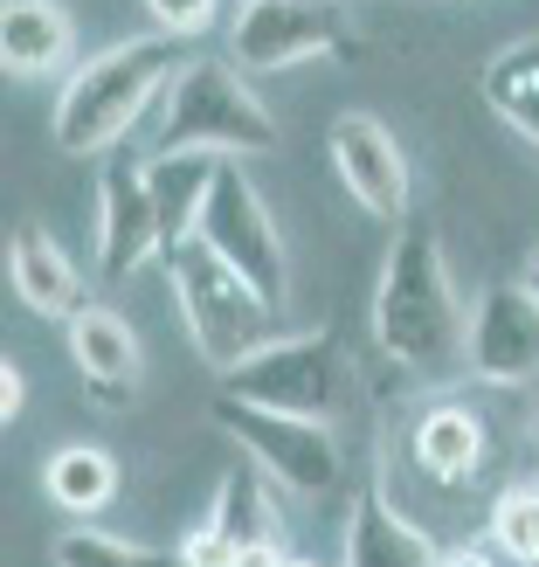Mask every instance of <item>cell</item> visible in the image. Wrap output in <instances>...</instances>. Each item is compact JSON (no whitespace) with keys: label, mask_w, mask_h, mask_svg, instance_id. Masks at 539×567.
Here are the masks:
<instances>
[{"label":"cell","mask_w":539,"mask_h":567,"mask_svg":"<svg viewBox=\"0 0 539 567\" xmlns=\"http://www.w3.org/2000/svg\"><path fill=\"white\" fill-rule=\"evenodd\" d=\"M464 326L470 311H457V284H449V257L443 236L422 215L394 221V243L381 257V284H374V339L394 367L408 374H443L464 353Z\"/></svg>","instance_id":"1"},{"label":"cell","mask_w":539,"mask_h":567,"mask_svg":"<svg viewBox=\"0 0 539 567\" xmlns=\"http://www.w3.org/2000/svg\"><path fill=\"white\" fill-rule=\"evenodd\" d=\"M180 70H187L180 63V35H166V28L97 49L91 63L63 83V97H55V118H49L55 146L70 159H97L111 146H125V132L146 118L153 104H166Z\"/></svg>","instance_id":"2"},{"label":"cell","mask_w":539,"mask_h":567,"mask_svg":"<svg viewBox=\"0 0 539 567\" xmlns=\"http://www.w3.org/2000/svg\"><path fill=\"white\" fill-rule=\"evenodd\" d=\"M283 132L270 104L236 55H201L174 76V91L159 104V153H215V159H257L277 153Z\"/></svg>","instance_id":"3"},{"label":"cell","mask_w":539,"mask_h":567,"mask_svg":"<svg viewBox=\"0 0 539 567\" xmlns=\"http://www.w3.org/2000/svg\"><path fill=\"white\" fill-rule=\"evenodd\" d=\"M346 381H353V353L332 326H311L291 339H263L257 353H242L229 374H221V394L236 402H257L277 415H311L332 422L346 409Z\"/></svg>","instance_id":"4"},{"label":"cell","mask_w":539,"mask_h":567,"mask_svg":"<svg viewBox=\"0 0 539 567\" xmlns=\"http://www.w3.org/2000/svg\"><path fill=\"white\" fill-rule=\"evenodd\" d=\"M166 277H174V305H180V326L194 339L215 374H229L242 353L263 347V319L270 305L249 291V277L236 264H221L201 236H187L180 249H166Z\"/></svg>","instance_id":"5"},{"label":"cell","mask_w":539,"mask_h":567,"mask_svg":"<svg viewBox=\"0 0 539 567\" xmlns=\"http://www.w3.org/2000/svg\"><path fill=\"white\" fill-rule=\"evenodd\" d=\"M360 28L346 14V0H242L229 28V55L249 76L319 63V55H353Z\"/></svg>","instance_id":"6"},{"label":"cell","mask_w":539,"mask_h":567,"mask_svg":"<svg viewBox=\"0 0 539 567\" xmlns=\"http://www.w3.org/2000/svg\"><path fill=\"white\" fill-rule=\"evenodd\" d=\"M215 430H229L249 450V464H257L270 485H283L291 498H325L339 485V436H332V422L277 415V409H257V402L221 394V402H215Z\"/></svg>","instance_id":"7"},{"label":"cell","mask_w":539,"mask_h":567,"mask_svg":"<svg viewBox=\"0 0 539 567\" xmlns=\"http://www.w3.org/2000/svg\"><path fill=\"white\" fill-rule=\"evenodd\" d=\"M201 243L215 249L221 264H236L249 277L270 311L283 305V284H291V257H283V236H277V215L257 194V181L242 174V159H221V174L208 187V208H201Z\"/></svg>","instance_id":"8"},{"label":"cell","mask_w":539,"mask_h":567,"mask_svg":"<svg viewBox=\"0 0 539 567\" xmlns=\"http://www.w3.org/2000/svg\"><path fill=\"white\" fill-rule=\"evenodd\" d=\"M464 374L477 388H526L539 381V291L519 284H491L470 305L464 326Z\"/></svg>","instance_id":"9"},{"label":"cell","mask_w":539,"mask_h":567,"mask_svg":"<svg viewBox=\"0 0 539 567\" xmlns=\"http://www.w3.org/2000/svg\"><path fill=\"white\" fill-rule=\"evenodd\" d=\"M325 153H332V174L353 194L360 215L408 221V159H402V138L374 111H339L325 125Z\"/></svg>","instance_id":"10"},{"label":"cell","mask_w":539,"mask_h":567,"mask_svg":"<svg viewBox=\"0 0 539 567\" xmlns=\"http://www.w3.org/2000/svg\"><path fill=\"white\" fill-rule=\"evenodd\" d=\"M146 257H166L153 166L146 159H111L104 181H97V277H132Z\"/></svg>","instance_id":"11"},{"label":"cell","mask_w":539,"mask_h":567,"mask_svg":"<svg viewBox=\"0 0 539 567\" xmlns=\"http://www.w3.org/2000/svg\"><path fill=\"white\" fill-rule=\"evenodd\" d=\"M485 450H491L485 415H477L470 402H457V394L429 402V409L415 415V430H408V457H415V471L429 477V485H443V492L470 485V477L485 471Z\"/></svg>","instance_id":"12"},{"label":"cell","mask_w":539,"mask_h":567,"mask_svg":"<svg viewBox=\"0 0 539 567\" xmlns=\"http://www.w3.org/2000/svg\"><path fill=\"white\" fill-rule=\"evenodd\" d=\"M443 547L387 498V477H366L346 519V567H436Z\"/></svg>","instance_id":"13"},{"label":"cell","mask_w":539,"mask_h":567,"mask_svg":"<svg viewBox=\"0 0 539 567\" xmlns=\"http://www.w3.org/2000/svg\"><path fill=\"white\" fill-rule=\"evenodd\" d=\"M70 360L91 381L97 402H132L138 381H146V347H138V332L111 305H83L70 319Z\"/></svg>","instance_id":"14"},{"label":"cell","mask_w":539,"mask_h":567,"mask_svg":"<svg viewBox=\"0 0 539 567\" xmlns=\"http://www.w3.org/2000/svg\"><path fill=\"white\" fill-rule=\"evenodd\" d=\"M8 284L14 298L28 311H42V319H76L83 305V270L70 264V249L55 243L49 229H35V221H21V229L8 236Z\"/></svg>","instance_id":"15"},{"label":"cell","mask_w":539,"mask_h":567,"mask_svg":"<svg viewBox=\"0 0 539 567\" xmlns=\"http://www.w3.org/2000/svg\"><path fill=\"white\" fill-rule=\"evenodd\" d=\"M208 519L229 533L236 567H283L291 560V547H283V519H277V505L263 492V471H229L221 477Z\"/></svg>","instance_id":"16"},{"label":"cell","mask_w":539,"mask_h":567,"mask_svg":"<svg viewBox=\"0 0 539 567\" xmlns=\"http://www.w3.org/2000/svg\"><path fill=\"white\" fill-rule=\"evenodd\" d=\"M76 49V28L55 0H8L0 8V63L8 76H49L63 70Z\"/></svg>","instance_id":"17"},{"label":"cell","mask_w":539,"mask_h":567,"mask_svg":"<svg viewBox=\"0 0 539 567\" xmlns=\"http://www.w3.org/2000/svg\"><path fill=\"white\" fill-rule=\"evenodd\" d=\"M146 166H153V202H159L166 249H180L187 236H201V208H208L221 159L215 153H153Z\"/></svg>","instance_id":"18"},{"label":"cell","mask_w":539,"mask_h":567,"mask_svg":"<svg viewBox=\"0 0 539 567\" xmlns=\"http://www.w3.org/2000/svg\"><path fill=\"white\" fill-rule=\"evenodd\" d=\"M485 104L498 125H512L526 146H539V35L505 42L485 63Z\"/></svg>","instance_id":"19"},{"label":"cell","mask_w":539,"mask_h":567,"mask_svg":"<svg viewBox=\"0 0 539 567\" xmlns=\"http://www.w3.org/2000/svg\"><path fill=\"white\" fill-rule=\"evenodd\" d=\"M42 492H49L55 513L97 519L104 505L118 498V464H111V450H97V443H70V450H55V457H49Z\"/></svg>","instance_id":"20"},{"label":"cell","mask_w":539,"mask_h":567,"mask_svg":"<svg viewBox=\"0 0 539 567\" xmlns=\"http://www.w3.org/2000/svg\"><path fill=\"white\" fill-rule=\"evenodd\" d=\"M485 540L498 547V560L512 567H539V485H505L485 513Z\"/></svg>","instance_id":"21"},{"label":"cell","mask_w":539,"mask_h":567,"mask_svg":"<svg viewBox=\"0 0 539 567\" xmlns=\"http://www.w3.org/2000/svg\"><path fill=\"white\" fill-rule=\"evenodd\" d=\"M55 567H180V554L138 547V540H118V533H97V526H70L55 540Z\"/></svg>","instance_id":"22"},{"label":"cell","mask_w":539,"mask_h":567,"mask_svg":"<svg viewBox=\"0 0 539 567\" xmlns=\"http://www.w3.org/2000/svg\"><path fill=\"white\" fill-rule=\"evenodd\" d=\"M180 567H236V547H229V533H221L208 513L187 526V540H180Z\"/></svg>","instance_id":"23"},{"label":"cell","mask_w":539,"mask_h":567,"mask_svg":"<svg viewBox=\"0 0 539 567\" xmlns=\"http://www.w3.org/2000/svg\"><path fill=\"white\" fill-rule=\"evenodd\" d=\"M146 8H153V28H166V35H201V28L215 21V8H221V0H146Z\"/></svg>","instance_id":"24"},{"label":"cell","mask_w":539,"mask_h":567,"mask_svg":"<svg viewBox=\"0 0 539 567\" xmlns=\"http://www.w3.org/2000/svg\"><path fill=\"white\" fill-rule=\"evenodd\" d=\"M21 381H28V374H21L14 353H8V360H0V422H8V430H14V415H21V402H28Z\"/></svg>","instance_id":"25"},{"label":"cell","mask_w":539,"mask_h":567,"mask_svg":"<svg viewBox=\"0 0 539 567\" xmlns=\"http://www.w3.org/2000/svg\"><path fill=\"white\" fill-rule=\"evenodd\" d=\"M436 567H505V560H498V547L485 540V547H449Z\"/></svg>","instance_id":"26"},{"label":"cell","mask_w":539,"mask_h":567,"mask_svg":"<svg viewBox=\"0 0 539 567\" xmlns=\"http://www.w3.org/2000/svg\"><path fill=\"white\" fill-rule=\"evenodd\" d=\"M526 284H532V291H539V243L526 249Z\"/></svg>","instance_id":"27"},{"label":"cell","mask_w":539,"mask_h":567,"mask_svg":"<svg viewBox=\"0 0 539 567\" xmlns=\"http://www.w3.org/2000/svg\"><path fill=\"white\" fill-rule=\"evenodd\" d=\"M283 567H325V560H304V554H291V560H283Z\"/></svg>","instance_id":"28"}]
</instances>
